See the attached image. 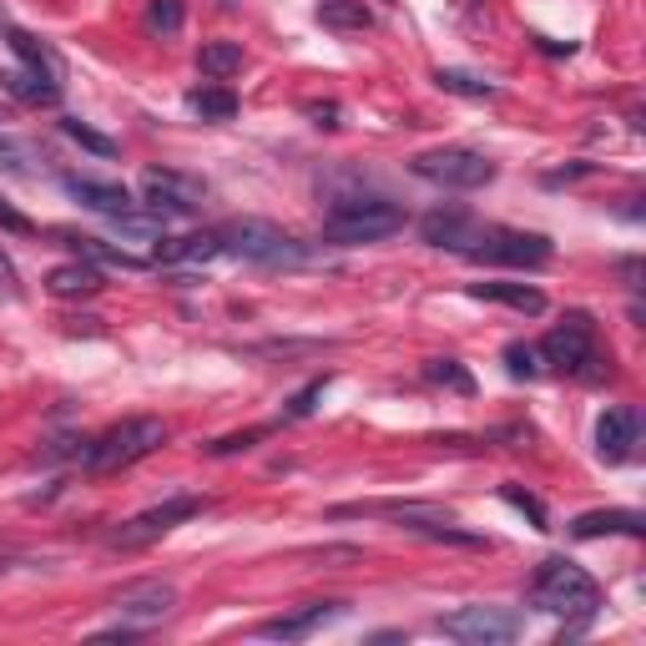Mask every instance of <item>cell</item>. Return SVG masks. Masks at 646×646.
<instances>
[{"label": "cell", "instance_id": "ba28073f", "mask_svg": "<svg viewBox=\"0 0 646 646\" xmlns=\"http://www.w3.org/2000/svg\"><path fill=\"white\" fill-rule=\"evenodd\" d=\"M550 238L540 232H515V228H485V238L475 242L470 264H500V268H546L550 264Z\"/></svg>", "mask_w": 646, "mask_h": 646}, {"label": "cell", "instance_id": "4dcf8cb0", "mask_svg": "<svg viewBox=\"0 0 646 646\" xmlns=\"http://www.w3.org/2000/svg\"><path fill=\"white\" fill-rule=\"evenodd\" d=\"M500 495H505V505H515V510L526 515V520H530L536 530H550V526H546V505H540L530 490H520V485H500Z\"/></svg>", "mask_w": 646, "mask_h": 646}, {"label": "cell", "instance_id": "e575fe53", "mask_svg": "<svg viewBox=\"0 0 646 646\" xmlns=\"http://www.w3.org/2000/svg\"><path fill=\"white\" fill-rule=\"evenodd\" d=\"M0 294L21 298V274H16V264H11V252H6V248H0Z\"/></svg>", "mask_w": 646, "mask_h": 646}, {"label": "cell", "instance_id": "74e56055", "mask_svg": "<svg viewBox=\"0 0 646 646\" xmlns=\"http://www.w3.org/2000/svg\"><path fill=\"white\" fill-rule=\"evenodd\" d=\"M222 6H232V0H222Z\"/></svg>", "mask_w": 646, "mask_h": 646}, {"label": "cell", "instance_id": "ffe728a7", "mask_svg": "<svg viewBox=\"0 0 646 646\" xmlns=\"http://www.w3.org/2000/svg\"><path fill=\"white\" fill-rule=\"evenodd\" d=\"M46 294L51 298H97L101 294V268L77 258V264H61L46 274Z\"/></svg>", "mask_w": 646, "mask_h": 646}, {"label": "cell", "instance_id": "7402d4cb", "mask_svg": "<svg viewBox=\"0 0 646 646\" xmlns=\"http://www.w3.org/2000/svg\"><path fill=\"white\" fill-rule=\"evenodd\" d=\"M314 16H318V26H329V31H339V36L369 31V26H374V16H369L364 0H318Z\"/></svg>", "mask_w": 646, "mask_h": 646}, {"label": "cell", "instance_id": "e0dca14e", "mask_svg": "<svg viewBox=\"0 0 646 646\" xmlns=\"http://www.w3.org/2000/svg\"><path fill=\"white\" fill-rule=\"evenodd\" d=\"M56 238L67 242L77 258H87V264H101V268H127V274H142L152 258H137V252H127V248H117V242H101V238H87V232H56Z\"/></svg>", "mask_w": 646, "mask_h": 646}, {"label": "cell", "instance_id": "d590c367", "mask_svg": "<svg viewBox=\"0 0 646 646\" xmlns=\"http://www.w3.org/2000/svg\"><path fill=\"white\" fill-rule=\"evenodd\" d=\"M0 228H6V232H36V222L21 218V212H16L11 202H0Z\"/></svg>", "mask_w": 646, "mask_h": 646}, {"label": "cell", "instance_id": "7a4b0ae2", "mask_svg": "<svg viewBox=\"0 0 646 646\" xmlns=\"http://www.w3.org/2000/svg\"><path fill=\"white\" fill-rule=\"evenodd\" d=\"M405 228V208L384 198H344L324 218V242L334 248H364V242H384Z\"/></svg>", "mask_w": 646, "mask_h": 646}, {"label": "cell", "instance_id": "d4e9b609", "mask_svg": "<svg viewBox=\"0 0 646 646\" xmlns=\"http://www.w3.org/2000/svg\"><path fill=\"white\" fill-rule=\"evenodd\" d=\"M187 107L198 111L202 121H232L238 117V97H232L228 87H198L192 97H187Z\"/></svg>", "mask_w": 646, "mask_h": 646}, {"label": "cell", "instance_id": "f1b7e54d", "mask_svg": "<svg viewBox=\"0 0 646 646\" xmlns=\"http://www.w3.org/2000/svg\"><path fill=\"white\" fill-rule=\"evenodd\" d=\"M61 132H67L77 147L97 152V157H117V142H111V137H101V132H91L87 121H77V117H67V121H61Z\"/></svg>", "mask_w": 646, "mask_h": 646}, {"label": "cell", "instance_id": "30bf717a", "mask_svg": "<svg viewBox=\"0 0 646 646\" xmlns=\"http://www.w3.org/2000/svg\"><path fill=\"white\" fill-rule=\"evenodd\" d=\"M111 612L121 616V622H132V626H157V622H167V616L177 612V586L172 580H157V576H147V580H127L117 596H111Z\"/></svg>", "mask_w": 646, "mask_h": 646}, {"label": "cell", "instance_id": "44dd1931", "mask_svg": "<svg viewBox=\"0 0 646 646\" xmlns=\"http://www.w3.org/2000/svg\"><path fill=\"white\" fill-rule=\"evenodd\" d=\"M470 298L505 304V308H515V314H526V318L546 314V294H540V288H530V284H470Z\"/></svg>", "mask_w": 646, "mask_h": 646}, {"label": "cell", "instance_id": "7c38bea8", "mask_svg": "<svg viewBox=\"0 0 646 646\" xmlns=\"http://www.w3.org/2000/svg\"><path fill=\"white\" fill-rule=\"evenodd\" d=\"M419 238H425L429 248H449V252H465V258H470L475 242L485 238V222H475L465 208H439V212H429V218H419Z\"/></svg>", "mask_w": 646, "mask_h": 646}, {"label": "cell", "instance_id": "52a82bcc", "mask_svg": "<svg viewBox=\"0 0 646 646\" xmlns=\"http://www.w3.org/2000/svg\"><path fill=\"white\" fill-rule=\"evenodd\" d=\"M520 616L505 612V606H460V612L439 616V632L455 636V642H470V646H500L520 636Z\"/></svg>", "mask_w": 646, "mask_h": 646}, {"label": "cell", "instance_id": "8fae6325", "mask_svg": "<svg viewBox=\"0 0 646 646\" xmlns=\"http://www.w3.org/2000/svg\"><path fill=\"white\" fill-rule=\"evenodd\" d=\"M540 359L556 364V369H570L580 374L586 364L596 359V329H592V318L586 314H566L556 324V329L546 334V344H540Z\"/></svg>", "mask_w": 646, "mask_h": 646}, {"label": "cell", "instance_id": "f546056e", "mask_svg": "<svg viewBox=\"0 0 646 646\" xmlns=\"http://www.w3.org/2000/svg\"><path fill=\"white\" fill-rule=\"evenodd\" d=\"M505 369H510V379H536V374H540V349H536V344H510V349H505Z\"/></svg>", "mask_w": 646, "mask_h": 646}, {"label": "cell", "instance_id": "836d02e7", "mask_svg": "<svg viewBox=\"0 0 646 646\" xmlns=\"http://www.w3.org/2000/svg\"><path fill=\"white\" fill-rule=\"evenodd\" d=\"M324 389H329V374H324V379H314L308 389H298V395L288 399L284 419H304V415H314V399H324Z\"/></svg>", "mask_w": 646, "mask_h": 646}, {"label": "cell", "instance_id": "5bb4252c", "mask_svg": "<svg viewBox=\"0 0 646 646\" xmlns=\"http://www.w3.org/2000/svg\"><path fill=\"white\" fill-rule=\"evenodd\" d=\"M339 616H344V602H308V606H298V612L264 622L258 636H274V642H304V636H314L318 626L339 622Z\"/></svg>", "mask_w": 646, "mask_h": 646}, {"label": "cell", "instance_id": "9a60e30c", "mask_svg": "<svg viewBox=\"0 0 646 646\" xmlns=\"http://www.w3.org/2000/svg\"><path fill=\"white\" fill-rule=\"evenodd\" d=\"M67 192L81 202V208L101 212V218H121V212H132V192L121 182H97V177H67Z\"/></svg>", "mask_w": 646, "mask_h": 646}, {"label": "cell", "instance_id": "4fadbf2b", "mask_svg": "<svg viewBox=\"0 0 646 646\" xmlns=\"http://www.w3.org/2000/svg\"><path fill=\"white\" fill-rule=\"evenodd\" d=\"M636 435H642V415L636 409H606L602 419H596V455H602L606 465H622L632 460L636 449Z\"/></svg>", "mask_w": 646, "mask_h": 646}, {"label": "cell", "instance_id": "d6986e66", "mask_svg": "<svg viewBox=\"0 0 646 646\" xmlns=\"http://www.w3.org/2000/svg\"><path fill=\"white\" fill-rule=\"evenodd\" d=\"M0 91H11L26 107H56V101H61V81L46 77V71H31V67L0 71Z\"/></svg>", "mask_w": 646, "mask_h": 646}, {"label": "cell", "instance_id": "484cf974", "mask_svg": "<svg viewBox=\"0 0 646 646\" xmlns=\"http://www.w3.org/2000/svg\"><path fill=\"white\" fill-rule=\"evenodd\" d=\"M435 87L449 91V97H465V101H490L495 97V87L485 77H470V71H455V67H439Z\"/></svg>", "mask_w": 646, "mask_h": 646}, {"label": "cell", "instance_id": "8992f818", "mask_svg": "<svg viewBox=\"0 0 646 646\" xmlns=\"http://www.w3.org/2000/svg\"><path fill=\"white\" fill-rule=\"evenodd\" d=\"M192 515H202V500L198 495H172V500L152 505V510L132 515V520H121L117 530L107 536L111 550H142V546H157L162 536H172L182 520H192Z\"/></svg>", "mask_w": 646, "mask_h": 646}, {"label": "cell", "instance_id": "277c9868", "mask_svg": "<svg viewBox=\"0 0 646 646\" xmlns=\"http://www.w3.org/2000/svg\"><path fill=\"white\" fill-rule=\"evenodd\" d=\"M530 602L550 616H596V606H602V586H596L576 560L550 556V560H540V570H536Z\"/></svg>", "mask_w": 646, "mask_h": 646}, {"label": "cell", "instance_id": "9c48e42d", "mask_svg": "<svg viewBox=\"0 0 646 646\" xmlns=\"http://www.w3.org/2000/svg\"><path fill=\"white\" fill-rule=\"evenodd\" d=\"M142 198L147 208H157L162 218H187V212H198L208 202V182L202 177H187V172H172V167H152L142 177Z\"/></svg>", "mask_w": 646, "mask_h": 646}, {"label": "cell", "instance_id": "d6a6232c", "mask_svg": "<svg viewBox=\"0 0 646 646\" xmlns=\"http://www.w3.org/2000/svg\"><path fill=\"white\" fill-rule=\"evenodd\" d=\"M258 439H268V425H252V429H242V435H222V439H212L208 455H238V449H252Z\"/></svg>", "mask_w": 646, "mask_h": 646}, {"label": "cell", "instance_id": "ac0fdd59", "mask_svg": "<svg viewBox=\"0 0 646 646\" xmlns=\"http://www.w3.org/2000/svg\"><path fill=\"white\" fill-rule=\"evenodd\" d=\"M218 252H222L218 232H187V238H157L152 264L182 268V264H208V258H218Z\"/></svg>", "mask_w": 646, "mask_h": 646}, {"label": "cell", "instance_id": "603a6c76", "mask_svg": "<svg viewBox=\"0 0 646 646\" xmlns=\"http://www.w3.org/2000/svg\"><path fill=\"white\" fill-rule=\"evenodd\" d=\"M242 61H248V56H242L238 41H208V46L198 51V71H202V77H212V81L238 77Z\"/></svg>", "mask_w": 646, "mask_h": 646}, {"label": "cell", "instance_id": "2e32d148", "mask_svg": "<svg viewBox=\"0 0 646 646\" xmlns=\"http://www.w3.org/2000/svg\"><path fill=\"white\" fill-rule=\"evenodd\" d=\"M570 536L576 540H596V536H646V515L642 510H586L570 520Z\"/></svg>", "mask_w": 646, "mask_h": 646}, {"label": "cell", "instance_id": "8d00e7d4", "mask_svg": "<svg viewBox=\"0 0 646 646\" xmlns=\"http://www.w3.org/2000/svg\"><path fill=\"white\" fill-rule=\"evenodd\" d=\"M308 117H314L318 127H339V121H334V117H339V107H334V101H308Z\"/></svg>", "mask_w": 646, "mask_h": 646}, {"label": "cell", "instance_id": "3957f363", "mask_svg": "<svg viewBox=\"0 0 646 646\" xmlns=\"http://www.w3.org/2000/svg\"><path fill=\"white\" fill-rule=\"evenodd\" d=\"M222 238V252H238L242 264H258V268H298L308 264V248L284 232L278 222H264V218H232L228 228H218Z\"/></svg>", "mask_w": 646, "mask_h": 646}, {"label": "cell", "instance_id": "1f68e13d", "mask_svg": "<svg viewBox=\"0 0 646 646\" xmlns=\"http://www.w3.org/2000/svg\"><path fill=\"white\" fill-rule=\"evenodd\" d=\"M36 152L26 142H16V137H0V167H6V172H21V177H31L36 172Z\"/></svg>", "mask_w": 646, "mask_h": 646}, {"label": "cell", "instance_id": "83f0119b", "mask_svg": "<svg viewBox=\"0 0 646 646\" xmlns=\"http://www.w3.org/2000/svg\"><path fill=\"white\" fill-rule=\"evenodd\" d=\"M187 21V6L182 0H147V31L152 36H177Z\"/></svg>", "mask_w": 646, "mask_h": 646}, {"label": "cell", "instance_id": "cb8c5ba5", "mask_svg": "<svg viewBox=\"0 0 646 646\" xmlns=\"http://www.w3.org/2000/svg\"><path fill=\"white\" fill-rule=\"evenodd\" d=\"M6 41H11V51L21 56V61H26V67H31V71H46V77H56V81H61V61H56V56H51V46H46V41H36L31 31H16V26H11V31H6Z\"/></svg>", "mask_w": 646, "mask_h": 646}, {"label": "cell", "instance_id": "4316f807", "mask_svg": "<svg viewBox=\"0 0 646 646\" xmlns=\"http://www.w3.org/2000/svg\"><path fill=\"white\" fill-rule=\"evenodd\" d=\"M425 379L439 384V389H455V395H465V399L475 395V374L465 369L460 359H429L425 364Z\"/></svg>", "mask_w": 646, "mask_h": 646}, {"label": "cell", "instance_id": "6da1fadb", "mask_svg": "<svg viewBox=\"0 0 646 646\" xmlns=\"http://www.w3.org/2000/svg\"><path fill=\"white\" fill-rule=\"evenodd\" d=\"M167 445V425L152 415H137V419H121V425H111L101 439H91L87 449H81V465H87L91 475H117L127 470V465L147 460L152 449Z\"/></svg>", "mask_w": 646, "mask_h": 646}, {"label": "cell", "instance_id": "5b68a950", "mask_svg": "<svg viewBox=\"0 0 646 646\" xmlns=\"http://www.w3.org/2000/svg\"><path fill=\"white\" fill-rule=\"evenodd\" d=\"M409 172L435 187H449V192H475V187L495 182V162L485 152H475V147H435V152H419L409 162Z\"/></svg>", "mask_w": 646, "mask_h": 646}]
</instances>
